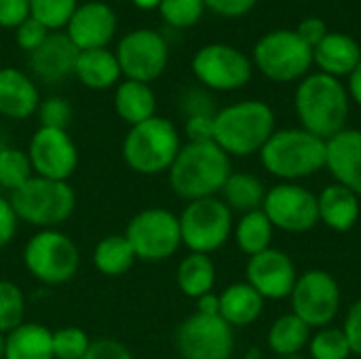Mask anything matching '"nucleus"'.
<instances>
[{
    "mask_svg": "<svg viewBox=\"0 0 361 359\" xmlns=\"http://www.w3.org/2000/svg\"><path fill=\"white\" fill-rule=\"evenodd\" d=\"M121 74L127 80L152 83L157 80L169 63V44L157 30H133L125 34L114 51Z\"/></svg>",
    "mask_w": 361,
    "mask_h": 359,
    "instance_id": "13",
    "label": "nucleus"
},
{
    "mask_svg": "<svg viewBox=\"0 0 361 359\" xmlns=\"http://www.w3.org/2000/svg\"><path fill=\"white\" fill-rule=\"evenodd\" d=\"M114 110L129 127L140 125L157 114V95L148 83L121 80L114 91Z\"/></svg>",
    "mask_w": 361,
    "mask_h": 359,
    "instance_id": "26",
    "label": "nucleus"
},
{
    "mask_svg": "<svg viewBox=\"0 0 361 359\" xmlns=\"http://www.w3.org/2000/svg\"><path fill=\"white\" fill-rule=\"evenodd\" d=\"M182 110H184L186 116H195V114H216L209 97L203 91H188L184 95V99H182Z\"/></svg>",
    "mask_w": 361,
    "mask_h": 359,
    "instance_id": "48",
    "label": "nucleus"
},
{
    "mask_svg": "<svg viewBox=\"0 0 361 359\" xmlns=\"http://www.w3.org/2000/svg\"><path fill=\"white\" fill-rule=\"evenodd\" d=\"M176 284H178V290L186 298H192V300L214 292L216 264H214L212 256L188 252V256H184L178 264Z\"/></svg>",
    "mask_w": 361,
    "mask_h": 359,
    "instance_id": "28",
    "label": "nucleus"
},
{
    "mask_svg": "<svg viewBox=\"0 0 361 359\" xmlns=\"http://www.w3.org/2000/svg\"><path fill=\"white\" fill-rule=\"evenodd\" d=\"M4 359H53V332L34 322H23L6 334Z\"/></svg>",
    "mask_w": 361,
    "mask_h": 359,
    "instance_id": "27",
    "label": "nucleus"
},
{
    "mask_svg": "<svg viewBox=\"0 0 361 359\" xmlns=\"http://www.w3.org/2000/svg\"><path fill=\"white\" fill-rule=\"evenodd\" d=\"M205 8H209L212 13L220 15V17H243L247 15L258 0H203Z\"/></svg>",
    "mask_w": 361,
    "mask_h": 359,
    "instance_id": "46",
    "label": "nucleus"
},
{
    "mask_svg": "<svg viewBox=\"0 0 361 359\" xmlns=\"http://www.w3.org/2000/svg\"><path fill=\"white\" fill-rule=\"evenodd\" d=\"M78 53L80 51L74 47L68 34L51 32L49 38L34 53H30V70L42 83L57 85L74 74Z\"/></svg>",
    "mask_w": 361,
    "mask_h": 359,
    "instance_id": "20",
    "label": "nucleus"
},
{
    "mask_svg": "<svg viewBox=\"0 0 361 359\" xmlns=\"http://www.w3.org/2000/svg\"><path fill=\"white\" fill-rule=\"evenodd\" d=\"M279 359H307V358H302V355L298 353V355H288V358H279Z\"/></svg>",
    "mask_w": 361,
    "mask_h": 359,
    "instance_id": "54",
    "label": "nucleus"
},
{
    "mask_svg": "<svg viewBox=\"0 0 361 359\" xmlns=\"http://www.w3.org/2000/svg\"><path fill=\"white\" fill-rule=\"evenodd\" d=\"M264 303L247 281H237L220 292V317L231 328H247L262 317Z\"/></svg>",
    "mask_w": 361,
    "mask_h": 359,
    "instance_id": "24",
    "label": "nucleus"
},
{
    "mask_svg": "<svg viewBox=\"0 0 361 359\" xmlns=\"http://www.w3.org/2000/svg\"><path fill=\"white\" fill-rule=\"evenodd\" d=\"M233 174L231 157L216 142H186L167 171L173 195L188 201L218 197Z\"/></svg>",
    "mask_w": 361,
    "mask_h": 359,
    "instance_id": "1",
    "label": "nucleus"
},
{
    "mask_svg": "<svg viewBox=\"0 0 361 359\" xmlns=\"http://www.w3.org/2000/svg\"><path fill=\"white\" fill-rule=\"evenodd\" d=\"M292 313L311 330L332 326L341 311L343 294L338 281L324 269H311L298 275L290 294Z\"/></svg>",
    "mask_w": 361,
    "mask_h": 359,
    "instance_id": "11",
    "label": "nucleus"
},
{
    "mask_svg": "<svg viewBox=\"0 0 361 359\" xmlns=\"http://www.w3.org/2000/svg\"><path fill=\"white\" fill-rule=\"evenodd\" d=\"M319 222L334 233H349L361 216V199L347 186L332 182L317 195Z\"/></svg>",
    "mask_w": 361,
    "mask_h": 359,
    "instance_id": "22",
    "label": "nucleus"
},
{
    "mask_svg": "<svg viewBox=\"0 0 361 359\" xmlns=\"http://www.w3.org/2000/svg\"><path fill=\"white\" fill-rule=\"evenodd\" d=\"M178 218L182 245L188 252L212 256L214 252L224 248L233 237V212L218 197L188 201Z\"/></svg>",
    "mask_w": 361,
    "mask_h": 359,
    "instance_id": "8",
    "label": "nucleus"
},
{
    "mask_svg": "<svg viewBox=\"0 0 361 359\" xmlns=\"http://www.w3.org/2000/svg\"><path fill=\"white\" fill-rule=\"evenodd\" d=\"M4 349H6V334L0 332V359H4Z\"/></svg>",
    "mask_w": 361,
    "mask_h": 359,
    "instance_id": "53",
    "label": "nucleus"
},
{
    "mask_svg": "<svg viewBox=\"0 0 361 359\" xmlns=\"http://www.w3.org/2000/svg\"><path fill=\"white\" fill-rule=\"evenodd\" d=\"M116 25L118 19L114 8L106 2L91 0L76 6L66 25V34L78 51L108 49L116 34Z\"/></svg>",
    "mask_w": 361,
    "mask_h": 359,
    "instance_id": "18",
    "label": "nucleus"
},
{
    "mask_svg": "<svg viewBox=\"0 0 361 359\" xmlns=\"http://www.w3.org/2000/svg\"><path fill=\"white\" fill-rule=\"evenodd\" d=\"M89 334L78 326H66L53 332V359H82L91 347Z\"/></svg>",
    "mask_w": 361,
    "mask_h": 359,
    "instance_id": "37",
    "label": "nucleus"
},
{
    "mask_svg": "<svg viewBox=\"0 0 361 359\" xmlns=\"http://www.w3.org/2000/svg\"><path fill=\"white\" fill-rule=\"evenodd\" d=\"M82 359H135L131 351L116 339H97L91 343Z\"/></svg>",
    "mask_w": 361,
    "mask_h": 359,
    "instance_id": "42",
    "label": "nucleus"
},
{
    "mask_svg": "<svg viewBox=\"0 0 361 359\" xmlns=\"http://www.w3.org/2000/svg\"><path fill=\"white\" fill-rule=\"evenodd\" d=\"M273 233H275V226L271 224V220L267 218V214L262 209L243 214L235 222V229H233L237 248L250 258L271 248Z\"/></svg>",
    "mask_w": 361,
    "mask_h": 359,
    "instance_id": "32",
    "label": "nucleus"
},
{
    "mask_svg": "<svg viewBox=\"0 0 361 359\" xmlns=\"http://www.w3.org/2000/svg\"><path fill=\"white\" fill-rule=\"evenodd\" d=\"M23 267L42 286H63L78 273L80 252L70 235L59 229L36 231L23 245Z\"/></svg>",
    "mask_w": 361,
    "mask_h": 359,
    "instance_id": "7",
    "label": "nucleus"
},
{
    "mask_svg": "<svg viewBox=\"0 0 361 359\" xmlns=\"http://www.w3.org/2000/svg\"><path fill=\"white\" fill-rule=\"evenodd\" d=\"M38 118H40V127H53V129H68L70 121H72V106L68 99L63 97H47L40 99L38 106Z\"/></svg>",
    "mask_w": 361,
    "mask_h": 359,
    "instance_id": "39",
    "label": "nucleus"
},
{
    "mask_svg": "<svg viewBox=\"0 0 361 359\" xmlns=\"http://www.w3.org/2000/svg\"><path fill=\"white\" fill-rule=\"evenodd\" d=\"M326 169L361 199V129H343L326 142Z\"/></svg>",
    "mask_w": 361,
    "mask_h": 359,
    "instance_id": "19",
    "label": "nucleus"
},
{
    "mask_svg": "<svg viewBox=\"0 0 361 359\" xmlns=\"http://www.w3.org/2000/svg\"><path fill=\"white\" fill-rule=\"evenodd\" d=\"M214 116L216 114H195L184 121V135L188 142H214Z\"/></svg>",
    "mask_w": 361,
    "mask_h": 359,
    "instance_id": "41",
    "label": "nucleus"
},
{
    "mask_svg": "<svg viewBox=\"0 0 361 359\" xmlns=\"http://www.w3.org/2000/svg\"><path fill=\"white\" fill-rule=\"evenodd\" d=\"M182 148V135L178 127L154 114L152 118L129 127L121 152L125 165L137 176H161L167 174Z\"/></svg>",
    "mask_w": 361,
    "mask_h": 359,
    "instance_id": "5",
    "label": "nucleus"
},
{
    "mask_svg": "<svg viewBox=\"0 0 361 359\" xmlns=\"http://www.w3.org/2000/svg\"><path fill=\"white\" fill-rule=\"evenodd\" d=\"M74 76L87 89L104 91L110 87H116L123 74H121L118 59L110 49H91V51L78 53Z\"/></svg>",
    "mask_w": 361,
    "mask_h": 359,
    "instance_id": "25",
    "label": "nucleus"
},
{
    "mask_svg": "<svg viewBox=\"0 0 361 359\" xmlns=\"http://www.w3.org/2000/svg\"><path fill=\"white\" fill-rule=\"evenodd\" d=\"M347 91H349V97L355 104L361 106V61L357 63V68L349 74V87H347Z\"/></svg>",
    "mask_w": 361,
    "mask_h": 359,
    "instance_id": "50",
    "label": "nucleus"
},
{
    "mask_svg": "<svg viewBox=\"0 0 361 359\" xmlns=\"http://www.w3.org/2000/svg\"><path fill=\"white\" fill-rule=\"evenodd\" d=\"M311 334L313 330L300 317H296L294 313H286L271 324L267 343L277 358H288L302 353V349H307L311 341Z\"/></svg>",
    "mask_w": 361,
    "mask_h": 359,
    "instance_id": "31",
    "label": "nucleus"
},
{
    "mask_svg": "<svg viewBox=\"0 0 361 359\" xmlns=\"http://www.w3.org/2000/svg\"><path fill=\"white\" fill-rule=\"evenodd\" d=\"M25 296L21 288L8 279H0V332L8 334L23 324Z\"/></svg>",
    "mask_w": 361,
    "mask_h": 359,
    "instance_id": "35",
    "label": "nucleus"
},
{
    "mask_svg": "<svg viewBox=\"0 0 361 359\" xmlns=\"http://www.w3.org/2000/svg\"><path fill=\"white\" fill-rule=\"evenodd\" d=\"M19 229V218L8 199L0 197V250L13 243Z\"/></svg>",
    "mask_w": 361,
    "mask_h": 359,
    "instance_id": "45",
    "label": "nucleus"
},
{
    "mask_svg": "<svg viewBox=\"0 0 361 359\" xmlns=\"http://www.w3.org/2000/svg\"><path fill=\"white\" fill-rule=\"evenodd\" d=\"M49 34L51 32L34 17H27L25 21H21L15 28V40H17L19 49H23L25 53H34L49 38Z\"/></svg>",
    "mask_w": 361,
    "mask_h": 359,
    "instance_id": "40",
    "label": "nucleus"
},
{
    "mask_svg": "<svg viewBox=\"0 0 361 359\" xmlns=\"http://www.w3.org/2000/svg\"><path fill=\"white\" fill-rule=\"evenodd\" d=\"M243 359H264V355H262V349H258V347H252V349H247V351H245Z\"/></svg>",
    "mask_w": 361,
    "mask_h": 359,
    "instance_id": "52",
    "label": "nucleus"
},
{
    "mask_svg": "<svg viewBox=\"0 0 361 359\" xmlns=\"http://www.w3.org/2000/svg\"><path fill=\"white\" fill-rule=\"evenodd\" d=\"M78 0H30V17L40 21L49 32H57L68 25Z\"/></svg>",
    "mask_w": 361,
    "mask_h": 359,
    "instance_id": "36",
    "label": "nucleus"
},
{
    "mask_svg": "<svg viewBox=\"0 0 361 359\" xmlns=\"http://www.w3.org/2000/svg\"><path fill=\"white\" fill-rule=\"evenodd\" d=\"M258 154L262 167L281 182H298L326 169V140L302 127L277 129Z\"/></svg>",
    "mask_w": 361,
    "mask_h": 359,
    "instance_id": "4",
    "label": "nucleus"
},
{
    "mask_svg": "<svg viewBox=\"0 0 361 359\" xmlns=\"http://www.w3.org/2000/svg\"><path fill=\"white\" fill-rule=\"evenodd\" d=\"M125 239L137 260L163 262L182 248L180 218L165 207L140 209L125 229Z\"/></svg>",
    "mask_w": 361,
    "mask_h": 359,
    "instance_id": "9",
    "label": "nucleus"
},
{
    "mask_svg": "<svg viewBox=\"0 0 361 359\" xmlns=\"http://www.w3.org/2000/svg\"><path fill=\"white\" fill-rule=\"evenodd\" d=\"M34 178V169L25 150L15 146L0 148V188L15 193L27 180Z\"/></svg>",
    "mask_w": 361,
    "mask_h": 359,
    "instance_id": "33",
    "label": "nucleus"
},
{
    "mask_svg": "<svg viewBox=\"0 0 361 359\" xmlns=\"http://www.w3.org/2000/svg\"><path fill=\"white\" fill-rule=\"evenodd\" d=\"M343 332L349 341L351 353L361 358V298L349 307L345 324H343Z\"/></svg>",
    "mask_w": 361,
    "mask_h": 359,
    "instance_id": "43",
    "label": "nucleus"
},
{
    "mask_svg": "<svg viewBox=\"0 0 361 359\" xmlns=\"http://www.w3.org/2000/svg\"><path fill=\"white\" fill-rule=\"evenodd\" d=\"M275 131V112L260 99L231 104L214 116V142L228 157H250L260 152Z\"/></svg>",
    "mask_w": 361,
    "mask_h": 359,
    "instance_id": "3",
    "label": "nucleus"
},
{
    "mask_svg": "<svg viewBox=\"0 0 361 359\" xmlns=\"http://www.w3.org/2000/svg\"><path fill=\"white\" fill-rule=\"evenodd\" d=\"M294 32L300 36L302 42H307L311 49H315V47L328 36V25H326V21L319 19V17H307V19H302V21L298 23V28H296Z\"/></svg>",
    "mask_w": 361,
    "mask_h": 359,
    "instance_id": "47",
    "label": "nucleus"
},
{
    "mask_svg": "<svg viewBox=\"0 0 361 359\" xmlns=\"http://www.w3.org/2000/svg\"><path fill=\"white\" fill-rule=\"evenodd\" d=\"M30 17V0H0V28H17Z\"/></svg>",
    "mask_w": 361,
    "mask_h": 359,
    "instance_id": "44",
    "label": "nucleus"
},
{
    "mask_svg": "<svg viewBox=\"0 0 361 359\" xmlns=\"http://www.w3.org/2000/svg\"><path fill=\"white\" fill-rule=\"evenodd\" d=\"M298 279L296 264L290 254L283 250L269 248L252 256L245 264V281L264 298V300H283L290 298Z\"/></svg>",
    "mask_w": 361,
    "mask_h": 359,
    "instance_id": "17",
    "label": "nucleus"
},
{
    "mask_svg": "<svg viewBox=\"0 0 361 359\" xmlns=\"http://www.w3.org/2000/svg\"><path fill=\"white\" fill-rule=\"evenodd\" d=\"M93 267L104 277H123L135 264V254L125 235H106L102 237L91 254Z\"/></svg>",
    "mask_w": 361,
    "mask_h": 359,
    "instance_id": "30",
    "label": "nucleus"
},
{
    "mask_svg": "<svg viewBox=\"0 0 361 359\" xmlns=\"http://www.w3.org/2000/svg\"><path fill=\"white\" fill-rule=\"evenodd\" d=\"M254 63L269 80L292 83L309 74L313 49L294 30H275L256 42Z\"/></svg>",
    "mask_w": 361,
    "mask_h": 359,
    "instance_id": "10",
    "label": "nucleus"
},
{
    "mask_svg": "<svg viewBox=\"0 0 361 359\" xmlns=\"http://www.w3.org/2000/svg\"><path fill=\"white\" fill-rule=\"evenodd\" d=\"M159 13L163 21L171 28H190L203 17L205 2L203 0H161Z\"/></svg>",
    "mask_w": 361,
    "mask_h": 359,
    "instance_id": "38",
    "label": "nucleus"
},
{
    "mask_svg": "<svg viewBox=\"0 0 361 359\" xmlns=\"http://www.w3.org/2000/svg\"><path fill=\"white\" fill-rule=\"evenodd\" d=\"M159 2L161 0H133V4L140 8H159Z\"/></svg>",
    "mask_w": 361,
    "mask_h": 359,
    "instance_id": "51",
    "label": "nucleus"
},
{
    "mask_svg": "<svg viewBox=\"0 0 361 359\" xmlns=\"http://www.w3.org/2000/svg\"><path fill=\"white\" fill-rule=\"evenodd\" d=\"M190 68L195 78L212 91H237L252 78V61L247 55L224 42L201 47Z\"/></svg>",
    "mask_w": 361,
    "mask_h": 359,
    "instance_id": "14",
    "label": "nucleus"
},
{
    "mask_svg": "<svg viewBox=\"0 0 361 359\" xmlns=\"http://www.w3.org/2000/svg\"><path fill=\"white\" fill-rule=\"evenodd\" d=\"M267 190L269 188L258 176L247 174V171H233L220 195L231 212H239L243 216V214L262 209Z\"/></svg>",
    "mask_w": 361,
    "mask_h": 359,
    "instance_id": "29",
    "label": "nucleus"
},
{
    "mask_svg": "<svg viewBox=\"0 0 361 359\" xmlns=\"http://www.w3.org/2000/svg\"><path fill=\"white\" fill-rule=\"evenodd\" d=\"M40 93L34 78L17 68H0V116L25 121L38 112Z\"/></svg>",
    "mask_w": 361,
    "mask_h": 359,
    "instance_id": "21",
    "label": "nucleus"
},
{
    "mask_svg": "<svg viewBox=\"0 0 361 359\" xmlns=\"http://www.w3.org/2000/svg\"><path fill=\"white\" fill-rule=\"evenodd\" d=\"M27 157L34 176L68 182L78 167V148L68 129L38 127L27 144Z\"/></svg>",
    "mask_w": 361,
    "mask_h": 359,
    "instance_id": "16",
    "label": "nucleus"
},
{
    "mask_svg": "<svg viewBox=\"0 0 361 359\" xmlns=\"http://www.w3.org/2000/svg\"><path fill=\"white\" fill-rule=\"evenodd\" d=\"M262 212L283 233H309L319 224L317 195L298 182H279L269 188Z\"/></svg>",
    "mask_w": 361,
    "mask_h": 359,
    "instance_id": "15",
    "label": "nucleus"
},
{
    "mask_svg": "<svg viewBox=\"0 0 361 359\" xmlns=\"http://www.w3.org/2000/svg\"><path fill=\"white\" fill-rule=\"evenodd\" d=\"M311 359H349L351 347L343 332V328L326 326L311 334V341L307 345Z\"/></svg>",
    "mask_w": 361,
    "mask_h": 359,
    "instance_id": "34",
    "label": "nucleus"
},
{
    "mask_svg": "<svg viewBox=\"0 0 361 359\" xmlns=\"http://www.w3.org/2000/svg\"><path fill=\"white\" fill-rule=\"evenodd\" d=\"M349 99V91L341 78L324 72L307 74L294 95V108L300 127L328 142L347 129Z\"/></svg>",
    "mask_w": 361,
    "mask_h": 359,
    "instance_id": "2",
    "label": "nucleus"
},
{
    "mask_svg": "<svg viewBox=\"0 0 361 359\" xmlns=\"http://www.w3.org/2000/svg\"><path fill=\"white\" fill-rule=\"evenodd\" d=\"M195 313H201V315H220V294L216 292H209L201 298H197V311Z\"/></svg>",
    "mask_w": 361,
    "mask_h": 359,
    "instance_id": "49",
    "label": "nucleus"
},
{
    "mask_svg": "<svg viewBox=\"0 0 361 359\" xmlns=\"http://www.w3.org/2000/svg\"><path fill=\"white\" fill-rule=\"evenodd\" d=\"M176 349L182 359H231L235 353V328L220 315H188L176 330Z\"/></svg>",
    "mask_w": 361,
    "mask_h": 359,
    "instance_id": "12",
    "label": "nucleus"
},
{
    "mask_svg": "<svg viewBox=\"0 0 361 359\" xmlns=\"http://www.w3.org/2000/svg\"><path fill=\"white\" fill-rule=\"evenodd\" d=\"M360 61L361 47L357 40L341 32H328V36L313 49V63H317L319 72L334 78H349Z\"/></svg>",
    "mask_w": 361,
    "mask_h": 359,
    "instance_id": "23",
    "label": "nucleus"
},
{
    "mask_svg": "<svg viewBox=\"0 0 361 359\" xmlns=\"http://www.w3.org/2000/svg\"><path fill=\"white\" fill-rule=\"evenodd\" d=\"M19 222L38 231L59 229L76 209V193L70 182L34 176L8 197Z\"/></svg>",
    "mask_w": 361,
    "mask_h": 359,
    "instance_id": "6",
    "label": "nucleus"
}]
</instances>
